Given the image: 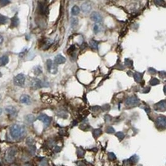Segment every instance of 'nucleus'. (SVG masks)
Instances as JSON below:
<instances>
[{
  "instance_id": "1",
  "label": "nucleus",
  "mask_w": 166,
  "mask_h": 166,
  "mask_svg": "<svg viewBox=\"0 0 166 166\" xmlns=\"http://www.w3.org/2000/svg\"><path fill=\"white\" fill-rule=\"evenodd\" d=\"M26 134V128L21 124H13L9 128V135L12 139L19 140Z\"/></svg>"
},
{
  "instance_id": "2",
  "label": "nucleus",
  "mask_w": 166,
  "mask_h": 166,
  "mask_svg": "<svg viewBox=\"0 0 166 166\" xmlns=\"http://www.w3.org/2000/svg\"><path fill=\"white\" fill-rule=\"evenodd\" d=\"M139 103H140L139 99H138L135 95L129 96V97L125 100V105L127 107H135L137 106V105H139Z\"/></svg>"
},
{
  "instance_id": "3",
  "label": "nucleus",
  "mask_w": 166,
  "mask_h": 166,
  "mask_svg": "<svg viewBox=\"0 0 166 166\" xmlns=\"http://www.w3.org/2000/svg\"><path fill=\"white\" fill-rule=\"evenodd\" d=\"M46 66H47V70L49 73H51V74L57 73L58 68H57V64L55 63V61H52L51 59L47 60V61H46Z\"/></svg>"
},
{
  "instance_id": "4",
  "label": "nucleus",
  "mask_w": 166,
  "mask_h": 166,
  "mask_svg": "<svg viewBox=\"0 0 166 166\" xmlns=\"http://www.w3.org/2000/svg\"><path fill=\"white\" fill-rule=\"evenodd\" d=\"M25 80H26V78H25L24 74L20 73V74H17L15 77H14L13 82H14V84H15L16 86L23 87V86H24V84H25Z\"/></svg>"
},
{
  "instance_id": "5",
  "label": "nucleus",
  "mask_w": 166,
  "mask_h": 166,
  "mask_svg": "<svg viewBox=\"0 0 166 166\" xmlns=\"http://www.w3.org/2000/svg\"><path fill=\"white\" fill-rule=\"evenodd\" d=\"M5 112L9 117H11V118H15V117L17 116L18 111L14 106H7L5 108Z\"/></svg>"
},
{
  "instance_id": "6",
  "label": "nucleus",
  "mask_w": 166,
  "mask_h": 166,
  "mask_svg": "<svg viewBox=\"0 0 166 166\" xmlns=\"http://www.w3.org/2000/svg\"><path fill=\"white\" fill-rule=\"evenodd\" d=\"M90 19L94 21L95 23H100L101 24L102 21H103V17L99 12H92L91 15H90Z\"/></svg>"
},
{
  "instance_id": "7",
  "label": "nucleus",
  "mask_w": 166,
  "mask_h": 166,
  "mask_svg": "<svg viewBox=\"0 0 166 166\" xmlns=\"http://www.w3.org/2000/svg\"><path fill=\"white\" fill-rule=\"evenodd\" d=\"M155 124H156V126L158 128H160V129L166 128V117L165 116L157 117L156 121H155Z\"/></svg>"
},
{
  "instance_id": "8",
  "label": "nucleus",
  "mask_w": 166,
  "mask_h": 166,
  "mask_svg": "<svg viewBox=\"0 0 166 166\" xmlns=\"http://www.w3.org/2000/svg\"><path fill=\"white\" fill-rule=\"evenodd\" d=\"M38 120L39 121H41L42 123L44 124V126H49L50 125V123H51V118H50L48 115H46V114H40L38 116Z\"/></svg>"
},
{
  "instance_id": "9",
  "label": "nucleus",
  "mask_w": 166,
  "mask_h": 166,
  "mask_svg": "<svg viewBox=\"0 0 166 166\" xmlns=\"http://www.w3.org/2000/svg\"><path fill=\"white\" fill-rule=\"evenodd\" d=\"M19 101H20V103H22V104L29 105V104H31V97L29 95H27V94H23V95L20 96Z\"/></svg>"
},
{
  "instance_id": "10",
  "label": "nucleus",
  "mask_w": 166,
  "mask_h": 166,
  "mask_svg": "<svg viewBox=\"0 0 166 166\" xmlns=\"http://www.w3.org/2000/svg\"><path fill=\"white\" fill-rule=\"evenodd\" d=\"M81 9H82V11H83L85 14H87V13H89V12H91V9H92L91 2H85V3H83L82 6H81Z\"/></svg>"
},
{
  "instance_id": "11",
  "label": "nucleus",
  "mask_w": 166,
  "mask_h": 166,
  "mask_svg": "<svg viewBox=\"0 0 166 166\" xmlns=\"http://www.w3.org/2000/svg\"><path fill=\"white\" fill-rule=\"evenodd\" d=\"M155 109L159 111H165L166 110V100H162V101L158 102L155 105Z\"/></svg>"
},
{
  "instance_id": "12",
  "label": "nucleus",
  "mask_w": 166,
  "mask_h": 166,
  "mask_svg": "<svg viewBox=\"0 0 166 166\" xmlns=\"http://www.w3.org/2000/svg\"><path fill=\"white\" fill-rule=\"evenodd\" d=\"M31 85H32V88H35V89H38V88H41L42 86H43V82H42L41 80H39V79L35 78L32 80V83H31Z\"/></svg>"
},
{
  "instance_id": "13",
  "label": "nucleus",
  "mask_w": 166,
  "mask_h": 166,
  "mask_svg": "<svg viewBox=\"0 0 166 166\" xmlns=\"http://www.w3.org/2000/svg\"><path fill=\"white\" fill-rule=\"evenodd\" d=\"M14 155H15V152H14L13 150H8L7 151V153H6V160L8 161V162H10V161H12L13 160V158H14Z\"/></svg>"
},
{
  "instance_id": "14",
  "label": "nucleus",
  "mask_w": 166,
  "mask_h": 166,
  "mask_svg": "<svg viewBox=\"0 0 166 166\" xmlns=\"http://www.w3.org/2000/svg\"><path fill=\"white\" fill-rule=\"evenodd\" d=\"M103 30V27L100 23H95V25L93 26V32L94 33H99Z\"/></svg>"
},
{
  "instance_id": "15",
  "label": "nucleus",
  "mask_w": 166,
  "mask_h": 166,
  "mask_svg": "<svg viewBox=\"0 0 166 166\" xmlns=\"http://www.w3.org/2000/svg\"><path fill=\"white\" fill-rule=\"evenodd\" d=\"M18 24H19V19H18V17L15 15L11 19V25H10V27H11V28H15V27L18 26Z\"/></svg>"
},
{
  "instance_id": "16",
  "label": "nucleus",
  "mask_w": 166,
  "mask_h": 166,
  "mask_svg": "<svg viewBox=\"0 0 166 166\" xmlns=\"http://www.w3.org/2000/svg\"><path fill=\"white\" fill-rule=\"evenodd\" d=\"M54 61H55L56 64H62V63H64L65 61H66V59H65L62 55H56L55 60H54Z\"/></svg>"
},
{
  "instance_id": "17",
  "label": "nucleus",
  "mask_w": 166,
  "mask_h": 166,
  "mask_svg": "<svg viewBox=\"0 0 166 166\" xmlns=\"http://www.w3.org/2000/svg\"><path fill=\"white\" fill-rule=\"evenodd\" d=\"M9 61V59H8V56L6 55H3L0 57V66H5L6 64Z\"/></svg>"
},
{
  "instance_id": "18",
  "label": "nucleus",
  "mask_w": 166,
  "mask_h": 166,
  "mask_svg": "<svg viewBox=\"0 0 166 166\" xmlns=\"http://www.w3.org/2000/svg\"><path fill=\"white\" fill-rule=\"evenodd\" d=\"M80 13V9H79L78 6H73L72 9H71V14H72L73 16H77L78 14Z\"/></svg>"
},
{
  "instance_id": "19",
  "label": "nucleus",
  "mask_w": 166,
  "mask_h": 166,
  "mask_svg": "<svg viewBox=\"0 0 166 166\" xmlns=\"http://www.w3.org/2000/svg\"><path fill=\"white\" fill-rule=\"evenodd\" d=\"M89 45H90V47H91L93 50H97V49H98V43H97V41L91 40V41L89 42Z\"/></svg>"
},
{
  "instance_id": "20",
  "label": "nucleus",
  "mask_w": 166,
  "mask_h": 166,
  "mask_svg": "<svg viewBox=\"0 0 166 166\" xmlns=\"http://www.w3.org/2000/svg\"><path fill=\"white\" fill-rule=\"evenodd\" d=\"M8 21V18L6 16H3V15H0V25L2 24H5L6 22Z\"/></svg>"
},
{
  "instance_id": "21",
  "label": "nucleus",
  "mask_w": 166,
  "mask_h": 166,
  "mask_svg": "<svg viewBox=\"0 0 166 166\" xmlns=\"http://www.w3.org/2000/svg\"><path fill=\"white\" fill-rule=\"evenodd\" d=\"M134 77H135V80L137 81V82H139V81H141V79H142V74L141 73H136V74L134 75Z\"/></svg>"
},
{
  "instance_id": "22",
  "label": "nucleus",
  "mask_w": 166,
  "mask_h": 166,
  "mask_svg": "<svg viewBox=\"0 0 166 166\" xmlns=\"http://www.w3.org/2000/svg\"><path fill=\"white\" fill-rule=\"evenodd\" d=\"M10 3L9 0H0V6H6Z\"/></svg>"
},
{
  "instance_id": "23",
  "label": "nucleus",
  "mask_w": 166,
  "mask_h": 166,
  "mask_svg": "<svg viewBox=\"0 0 166 166\" xmlns=\"http://www.w3.org/2000/svg\"><path fill=\"white\" fill-rule=\"evenodd\" d=\"M150 84L151 85H157V84H159V80L156 78H152L150 80Z\"/></svg>"
},
{
  "instance_id": "24",
  "label": "nucleus",
  "mask_w": 166,
  "mask_h": 166,
  "mask_svg": "<svg viewBox=\"0 0 166 166\" xmlns=\"http://www.w3.org/2000/svg\"><path fill=\"white\" fill-rule=\"evenodd\" d=\"M154 2L157 5H162V4L164 3V0H154Z\"/></svg>"
},
{
  "instance_id": "25",
  "label": "nucleus",
  "mask_w": 166,
  "mask_h": 166,
  "mask_svg": "<svg viewBox=\"0 0 166 166\" xmlns=\"http://www.w3.org/2000/svg\"><path fill=\"white\" fill-rule=\"evenodd\" d=\"M77 24H78V19H77V18H73L72 19V27L74 26V25L76 26Z\"/></svg>"
},
{
  "instance_id": "26",
  "label": "nucleus",
  "mask_w": 166,
  "mask_h": 166,
  "mask_svg": "<svg viewBox=\"0 0 166 166\" xmlns=\"http://www.w3.org/2000/svg\"><path fill=\"white\" fill-rule=\"evenodd\" d=\"M159 74H160L161 77H166V72H162L161 71V72H159Z\"/></svg>"
},
{
  "instance_id": "27",
  "label": "nucleus",
  "mask_w": 166,
  "mask_h": 166,
  "mask_svg": "<svg viewBox=\"0 0 166 166\" xmlns=\"http://www.w3.org/2000/svg\"><path fill=\"white\" fill-rule=\"evenodd\" d=\"M3 41H4V38H3V36H2V35L0 34V45H1V44L3 43Z\"/></svg>"
},
{
  "instance_id": "28",
  "label": "nucleus",
  "mask_w": 166,
  "mask_h": 166,
  "mask_svg": "<svg viewBox=\"0 0 166 166\" xmlns=\"http://www.w3.org/2000/svg\"><path fill=\"white\" fill-rule=\"evenodd\" d=\"M2 112H3V110H2V109H1V108H0V115H1V114H2Z\"/></svg>"
},
{
  "instance_id": "29",
  "label": "nucleus",
  "mask_w": 166,
  "mask_h": 166,
  "mask_svg": "<svg viewBox=\"0 0 166 166\" xmlns=\"http://www.w3.org/2000/svg\"><path fill=\"white\" fill-rule=\"evenodd\" d=\"M164 92H165V94H166V85L164 86Z\"/></svg>"
},
{
  "instance_id": "30",
  "label": "nucleus",
  "mask_w": 166,
  "mask_h": 166,
  "mask_svg": "<svg viewBox=\"0 0 166 166\" xmlns=\"http://www.w3.org/2000/svg\"><path fill=\"white\" fill-rule=\"evenodd\" d=\"M1 75H2V73H1V72H0V77H1Z\"/></svg>"
},
{
  "instance_id": "31",
  "label": "nucleus",
  "mask_w": 166,
  "mask_h": 166,
  "mask_svg": "<svg viewBox=\"0 0 166 166\" xmlns=\"http://www.w3.org/2000/svg\"><path fill=\"white\" fill-rule=\"evenodd\" d=\"M0 100H1V95H0Z\"/></svg>"
},
{
  "instance_id": "32",
  "label": "nucleus",
  "mask_w": 166,
  "mask_h": 166,
  "mask_svg": "<svg viewBox=\"0 0 166 166\" xmlns=\"http://www.w3.org/2000/svg\"><path fill=\"white\" fill-rule=\"evenodd\" d=\"M82 1H83V0H82Z\"/></svg>"
}]
</instances>
